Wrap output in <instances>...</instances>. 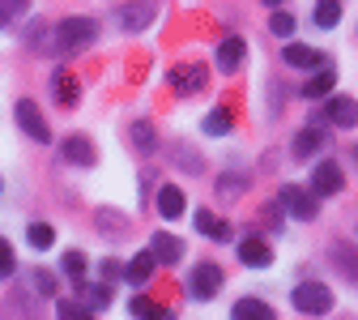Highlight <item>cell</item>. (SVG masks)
Segmentation results:
<instances>
[{"instance_id":"cell-6","label":"cell","mask_w":358,"mask_h":320,"mask_svg":"<svg viewBox=\"0 0 358 320\" xmlns=\"http://www.w3.org/2000/svg\"><path fill=\"white\" fill-rule=\"evenodd\" d=\"M222 291V269L217 265H196L192 278H188V295L192 299H213Z\"/></svg>"},{"instance_id":"cell-34","label":"cell","mask_w":358,"mask_h":320,"mask_svg":"<svg viewBox=\"0 0 358 320\" xmlns=\"http://www.w3.org/2000/svg\"><path fill=\"white\" fill-rule=\"evenodd\" d=\"M26 5H17V0H9V5H0V22H9V18H17Z\"/></svg>"},{"instance_id":"cell-14","label":"cell","mask_w":358,"mask_h":320,"mask_svg":"<svg viewBox=\"0 0 358 320\" xmlns=\"http://www.w3.org/2000/svg\"><path fill=\"white\" fill-rule=\"evenodd\" d=\"M154 18H158L154 5H124V9H120V26H124V30H145Z\"/></svg>"},{"instance_id":"cell-12","label":"cell","mask_w":358,"mask_h":320,"mask_svg":"<svg viewBox=\"0 0 358 320\" xmlns=\"http://www.w3.org/2000/svg\"><path fill=\"white\" fill-rule=\"evenodd\" d=\"M150 256L162 260V265H175L179 256H184V244H179L175 235H166V231H158V235L150 239Z\"/></svg>"},{"instance_id":"cell-7","label":"cell","mask_w":358,"mask_h":320,"mask_svg":"<svg viewBox=\"0 0 358 320\" xmlns=\"http://www.w3.org/2000/svg\"><path fill=\"white\" fill-rule=\"evenodd\" d=\"M171 85H175V95H196V90H205V69L201 64H175Z\"/></svg>"},{"instance_id":"cell-28","label":"cell","mask_w":358,"mask_h":320,"mask_svg":"<svg viewBox=\"0 0 358 320\" xmlns=\"http://www.w3.org/2000/svg\"><path fill=\"white\" fill-rule=\"evenodd\" d=\"M316 22H320L324 30H333V26L341 22V5H337V0H324V5H316Z\"/></svg>"},{"instance_id":"cell-25","label":"cell","mask_w":358,"mask_h":320,"mask_svg":"<svg viewBox=\"0 0 358 320\" xmlns=\"http://www.w3.org/2000/svg\"><path fill=\"white\" fill-rule=\"evenodd\" d=\"M205 132H209V137L231 132V111H227V107H213V111L205 116Z\"/></svg>"},{"instance_id":"cell-32","label":"cell","mask_w":358,"mask_h":320,"mask_svg":"<svg viewBox=\"0 0 358 320\" xmlns=\"http://www.w3.org/2000/svg\"><path fill=\"white\" fill-rule=\"evenodd\" d=\"M64 269L73 273V278H77V286H81V273H85V256H81V252H69V256H64Z\"/></svg>"},{"instance_id":"cell-33","label":"cell","mask_w":358,"mask_h":320,"mask_svg":"<svg viewBox=\"0 0 358 320\" xmlns=\"http://www.w3.org/2000/svg\"><path fill=\"white\" fill-rule=\"evenodd\" d=\"M217 193H222V197H227V193H231V197L243 193V179H239V175H222V179H217Z\"/></svg>"},{"instance_id":"cell-18","label":"cell","mask_w":358,"mask_h":320,"mask_svg":"<svg viewBox=\"0 0 358 320\" xmlns=\"http://www.w3.org/2000/svg\"><path fill=\"white\" fill-rule=\"evenodd\" d=\"M333 265H337L345 278L358 286V248H350V244H333Z\"/></svg>"},{"instance_id":"cell-29","label":"cell","mask_w":358,"mask_h":320,"mask_svg":"<svg viewBox=\"0 0 358 320\" xmlns=\"http://www.w3.org/2000/svg\"><path fill=\"white\" fill-rule=\"evenodd\" d=\"M268 26H273V34H282V39H290V34H294V13H286V9H278L273 18H268Z\"/></svg>"},{"instance_id":"cell-3","label":"cell","mask_w":358,"mask_h":320,"mask_svg":"<svg viewBox=\"0 0 358 320\" xmlns=\"http://www.w3.org/2000/svg\"><path fill=\"white\" fill-rule=\"evenodd\" d=\"M282 209H286V214H294L299 222H311V218L320 214V201L311 197V188L290 184V188H282Z\"/></svg>"},{"instance_id":"cell-17","label":"cell","mask_w":358,"mask_h":320,"mask_svg":"<svg viewBox=\"0 0 358 320\" xmlns=\"http://www.w3.org/2000/svg\"><path fill=\"white\" fill-rule=\"evenodd\" d=\"M154 265H158V260H154L150 252H141V256H132V260L124 265V278H128L132 286H145V282H150V273H154Z\"/></svg>"},{"instance_id":"cell-21","label":"cell","mask_w":358,"mask_h":320,"mask_svg":"<svg viewBox=\"0 0 358 320\" xmlns=\"http://www.w3.org/2000/svg\"><path fill=\"white\" fill-rule=\"evenodd\" d=\"M132 141H137L141 154H158V137H154L150 120H132Z\"/></svg>"},{"instance_id":"cell-13","label":"cell","mask_w":358,"mask_h":320,"mask_svg":"<svg viewBox=\"0 0 358 320\" xmlns=\"http://www.w3.org/2000/svg\"><path fill=\"white\" fill-rule=\"evenodd\" d=\"M196 231H201L205 239H217V244H227V239H231V222L213 218L209 209H196Z\"/></svg>"},{"instance_id":"cell-22","label":"cell","mask_w":358,"mask_h":320,"mask_svg":"<svg viewBox=\"0 0 358 320\" xmlns=\"http://www.w3.org/2000/svg\"><path fill=\"white\" fill-rule=\"evenodd\" d=\"M333 81H337V73H333V69H320L316 77L303 85V99H324L329 90H333Z\"/></svg>"},{"instance_id":"cell-30","label":"cell","mask_w":358,"mask_h":320,"mask_svg":"<svg viewBox=\"0 0 358 320\" xmlns=\"http://www.w3.org/2000/svg\"><path fill=\"white\" fill-rule=\"evenodd\" d=\"M77 291H85V307H90V303H94V307H107V303H111V291H107V286H85V282H81Z\"/></svg>"},{"instance_id":"cell-9","label":"cell","mask_w":358,"mask_h":320,"mask_svg":"<svg viewBox=\"0 0 358 320\" xmlns=\"http://www.w3.org/2000/svg\"><path fill=\"white\" fill-rule=\"evenodd\" d=\"M243 52H248V43H243L239 34L222 39V43H217V69H222V73H235V69L243 64Z\"/></svg>"},{"instance_id":"cell-27","label":"cell","mask_w":358,"mask_h":320,"mask_svg":"<svg viewBox=\"0 0 358 320\" xmlns=\"http://www.w3.org/2000/svg\"><path fill=\"white\" fill-rule=\"evenodd\" d=\"M52 85H56V95H60V103H64V107H73V103H77V77L60 73V77H56Z\"/></svg>"},{"instance_id":"cell-19","label":"cell","mask_w":358,"mask_h":320,"mask_svg":"<svg viewBox=\"0 0 358 320\" xmlns=\"http://www.w3.org/2000/svg\"><path fill=\"white\" fill-rule=\"evenodd\" d=\"M158 209H162V218H179L188 209V201H184V188H158Z\"/></svg>"},{"instance_id":"cell-2","label":"cell","mask_w":358,"mask_h":320,"mask_svg":"<svg viewBox=\"0 0 358 320\" xmlns=\"http://www.w3.org/2000/svg\"><path fill=\"white\" fill-rule=\"evenodd\" d=\"M290 299H294V307L307 312V316H324V312L333 307V291H329L324 282H299V286L290 291Z\"/></svg>"},{"instance_id":"cell-1","label":"cell","mask_w":358,"mask_h":320,"mask_svg":"<svg viewBox=\"0 0 358 320\" xmlns=\"http://www.w3.org/2000/svg\"><path fill=\"white\" fill-rule=\"evenodd\" d=\"M94 34H99V26L90 22V18H64L56 26V52L60 56H73V52L85 48V43H94Z\"/></svg>"},{"instance_id":"cell-23","label":"cell","mask_w":358,"mask_h":320,"mask_svg":"<svg viewBox=\"0 0 358 320\" xmlns=\"http://www.w3.org/2000/svg\"><path fill=\"white\" fill-rule=\"evenodd\" d=\"M132 316H137V320H175L166 307H158V303H154V299H145V295L132 299Z\"/></svg>"},{"instance_id":"cell-24","label":"cell","mask_w":358,"mask_h":320,"mask_svg":"<svg viewBox=\"0 0 358 320\" xmlns=\"http://www.w3.org/2000/svg\"><path fill=\"white\" fill-rule=\"evenodd\" d=\"M56 316L60 320H94V312H90L85 303H77V299H60L56 303Z\"/></svg>"},{"instance_id":"cell-10","label":"cell","mask_w":358,"mask_h":320,"mask_svg":"<svg viewBox=\"0 0 358 320\" xmlns=\"http://www.w3.org/2000/svg\"><path fill=\"white\" fill-rule=\"evenodd\" d=\"M290 150H294V158H311V154H320V150H324V128H320V124H311V128L294 132Z\"/></svg>"},{"instance_id":"cell-31","label":"cell","mask_w":358,"mask_h":320,"mask_svg":"<svg viewBox=\"0 0 358 320\" xmlns=\"http://www.w3.org/2000/svg\"><path fill=\"white\" fill-rule=\"evenodd\" d=\"M9 273H13V244L0 239V278H9Z\"/></svg>"},{"instance_id":"cell-15","label":"cell","mask_w":358,"mask_h":320,"mask_svg":"<svg viewBox=\"0 0 358 320\" xmlns=\"http://www.w3.org/2000/svg\"><path fill=\"white\" fill-rule=\"evenodd\" d=\"M60 150H64V158H69V162H77V167H90V162H94V141H90V137H81V132H77V137H69Z\"/></svg>"},{"instance_id":"cell-8","label":"cell","mask_w":358,"mask_h":320,"mask_svg":"<svg viewBox=\"0 0 358 320\" xmlns=\"http://www.w3.org/2000/svg\"><path fill=\"white\" fill-rule=\"evenodd\" d=\"M282 60L286 64H294V69H324V56L316 52V48H307V43H286V52H282Z\"/></svg>"},{"instance_id":"cell-20","label":"cell","mask_w":358,"mask_h":320,"mask_svg":"<svg viewBox=\"0 0 358 320\" xmlns=\"http://www.w3.org/2000/svg\"><path fill=\"white\" fill-rule=\"evenodd\" d=\"M231 316H235V320H278V316H273V307L260 303V299H239Z\"/></svg>"},{"instance_id":"cell-5","label":"cell","mask_w":358,"mask_h":320,"mask_svg":"<svg viewBox=\"0 0 358 320\" xmlns=\"http://www.w3.org/2000/svg\"><path fill=\"white\" fill-rule=\"evenodd\" d=\"M341 179H345V175H341V167H337L333 158H329V162H316V171H311V197L320 201V197L341 193Z\"/></svg>"},{"instance_id":"cell-11","label":"cell","mask_w":358,"mask_h":320,"mask_svg":"<svg viewBox=\"0 0 358 320\" xmlns=\"http://www.w3.org/2000/svg\"><path fill=\"white\" fill-rule=\"evenodd\" d=\"M320 120H333L337 128H354L358 124V103L354 99H329V107H324Z\"/></svg>"},{"instance_id":"cell-4","label":"cell","mask_w":358,"mask_h":320,"mask_svg":"<svg viewBox=\"0 0 358 320\" xmlns=\"http://www.w3.org/2000/svg\"><path fill=\"white\" fill-rule=\"evenodd\" d=\"M17 124L26 128V137H34V141H43V146L52 141V128H48V120H43V111H38L34 99H22L17 103Z\"/></svg>"},{"instance_id":"cell-16","label":"cell","mask_w":358,"mask_h":320,"mask_svg":"<svg viewBox=\"0 0 358 320\" xmlns=\"http://www.w3.org/2000/svg\"><path fill=\"white\" fill-rule=\"evenodd\" d=\"M239 260H243V265H252V269H264L268 260H273V252H268V244H264V239H256V235H252V239H243V244H239Z\"/></svg>"},{"instance_id":"cell-26","label":"cell","mask_w":358,"mask_h":320,"mask_svg":"<svg viewBox=\"0 0 358 320\" xmlns=\"http://www.w3.org/2000/svg\"><path fill=\"white\" fill-rule=\"evenodd\" d=\"M26 239H30V248H38V252H43V248H52V244H56V231H52L48 222H34L30 231H26Z\"/></svg>"}]
</instances>
